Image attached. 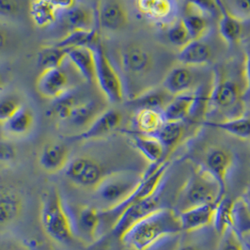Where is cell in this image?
I'll list each match as a JSON object with an SVG mask.
<instances>
[{
	"label": "cell",
	"instance_id": "cell-8",
	"mask_svg": "<svg viewBox=\"0 0 250 250\" xmlns=\"http://www.w3.org/2000/svg\"><path fill=\"white\" fill-rule=\"evenodd\" d=\"M234 164L235 155L232 150L221 146H213L205 150L198 167L211 176L226 194L227 181Z\"/></svg>",
	"mask_w": 250,
	"mask_h": 250
},
{
	"label": "cell",
	"instance_id": "cell-20",
	"mask_svg": "<svg viewBox=\"0 0 250 250\" xmlns=\"http://www.w3.org/2000/svg\"><path fill=\"white\" fill-rule=\"evenodd\" d=\"M178 62L191 67H205L213 62V49L205 38L193 40L180 49Z\"/></svg>",
	"mask_w": 250,
	"mask_h": 250
},
{
	"label": "cell",
	"instance_id": "cell-24",
	"mask_svg": "<svg viewBox=\"0 0 250 250\" xmlns=\"http://www.w3.org/2000/svg\"><path fill=\"white\" fill-rule=\"evenodd\" d=\"M23 211L21 195L13 188L0 187V227L10 225Z\"/></svg>",
	"mask_w": 250,
	"mask_h": 250
},
{
	"label": "cell",
	"instance_id": "cell-33",
	"mask_svg": "<svg viewBox=\"0 0 250 250\" xmlns=\"http://www.w3.org/2000/svg\"><path fill=\"white\" fill-rule=\"evenodd\" d=\"M188 32L193 40H200L206 37L210 30L209 16L187 5L185 14L182 17Z\"/></svg>",
	"mask_w": 250,
	"mask_h": 250
},
{
	"label": "cell",
	"instance_id": "cell-4",
	"mask_svg": "<svg viewBox=\"0 0 250 250\" xmlns=\"http://www.w3.org/2000/svg\"><path fill=\"white\" fill-rule=\"evenodd\" d=\"M41 223L45 234L60 244H69L75 237L74 219L57 188L46 190L41 203Z\"/></svg>",
	"mask_w": 250,
	"mask_h": 250
},
{
	"label": "cell",
	"instance_id": "cell-7",
	"mask_svg": "<svg viewBox=\"0 0 250 250\" xmlns=\"http://www.w3.org/2000/svg\"><path fill=\"white\" fill-rule=\"evenodd\" d=\"M64 172L66 178L76 188L93 191L101 181L114 170L99 158L82 154L71 158Z\"/></svg>",
	"mask_w": 250,
	"mask_h": 250
},
{
	"label": "cell",
	"instance_id": "cell-43",
	"mask_svg": "<svg viewBox=\"0 0 250 250\" xmlns=\"http://www.w3.org/2000/svg\"><path fill=\"white\" fill-rule=\"evenodd\" d=\"M234 229L238 234L250 231V213L243 205L242 201L235 200V223Z\"/></svg>",
	"mask_w": 250,
	"mask_h": 250
},
{
	"label": "cell",
	"instance_id": "cell-3",
	"mask_svg": "<svg viewBox=\"0 0 250 250\" xmlns=\"http://www.w3.org/2000/svg\"><path fill=\"white\" fill-rule=\"evenodd\" d=\"M146 170L125 168L105 176L92 191L101 211H111L122 205L140 185Z\"/></svg>",
	"mask_w": 250,
	"mask_h": 250
},
{
	"label": "cell",
	"instance_id": "cell-27",
	"mask_svg": "<svg viewBox=\"0 0 250 250\" xmlns=\"http://www.w3.org/2000/svg\"><path fill=\"white\" fill-rule=\"evenodd\" d=\"M174 96L165 88H150L140 92L128 100V104L135 108H151L163 111Z\"/></svg>",
	"mask_w": 250,
	"mask_h": 250
},
{
	"label": "cell",
	"instance_id": "cell-35",
	"mask_svg": "<svg viewBox=\"0 0 250 250\" xmlns=\"http://www.w3.org/2000/svg\"><path fill=\"white\" fill-rule=\"evenodd\" d=\"M68 60V49L56 44L42 46L38 53V65L42 69L62 67Z\"/></svg>",
	"mask_w": 250,
	"mask_h": 250
},
{
	"label": "cell",
	"instance_id": "cell-9",
	"mask_svg": "<svg viewBox=\"0 0 250 250\" xmlns=\"http://www.w3.org/2000/svg\"><path fill=\"white\" fill-rule=\"evenodd\" d=\"M120 62L124 73L131 78L148 75L154 65L150 51L139 43H130L125 46L121 51Z\"/></svg>",
	"mask_w": 250,
	"mask_h": 250
},
{
	"label": "cell",
	"instance_id": "cell-40",
	"mask_svg": "<svg viewBox=\"0 0 250 250\" xmlns=\"http://www.w3.org/2000/svg\"><path fill=\"white\" fill-rule=\"evenodd\" d=\"M0 250H35L22 238L11 233H0Z\"/></svg>",
	"mask_w": 250,
	"mask_h": 250
},
{
	"label": "cell",
	"instance_id": "cell-41",
	"mask_svg": "<svg viewBox=\"0 0 250 250\" xmlns=\"http://www.w3.org/2000/svg\"><path fill=\"white\" fill-rule=\"evenodd\" d=\"M187 5L191 6L209 17L220 16V0H186Z\"/></svg>",
	"mask_w": 250,
	"mask_h": 250
},
{
	"label": "cell",
	"instance_id": "cell-44",
	"mask_svg": "<svg viewBox=\"0 0 250 250\" xmlns=\"http://www.w3.org/2000/svg\"><path fill=\"white\" fill-rule=\"evenodd\" d=\"M18 150L10 140H0V164L11 165L17 159Z\"/></svg>",
	"mask_w": 250,
	"mask_h": 250
},
{
	"label": "cell",
	"instance_id": "cell-28",
	"mask_svg": "<svg viewBox=\"0 0 250 250\" xmlns=\"http://www.w3.org/2000/svg\"><path fill=\"white\" fill-rule=\"evenodd\" d=\"M64 13L65 23L70 31L95 28L94 25L97 23L95 9L78 3L75 8Z\"/></svg>",
	"mask_w": 250,
	"mask_h": 250
},
{
	"label": "cell",
	"instance_id": "cell-21",
	"mask_svg": "<svg viewBox=\"0 0 250 250\" xmlns=\"http://www.w3.org/2000/svg\"><path fill=\"white\" fill-rule=\"evenodd\" d=\"M105 110L106 108H104V104L99 101L92 99L78 102L69 119L64 124L79 130L77 133L79 134L86 130Z\"/></svg>",
	"mask_w": 250,
	"mask_h": 250
},
{
	"label": "cell",
	"instance_id": "cell-12",
	"mask_svg": "<svg viewBox=\"0 0 250 250\" xmlns=\"http://www.w3.org/2000/svg\"><path fill=\"white\" fill-rule=\"evenodd\" d=\"M219 7V33L226 43L237 44L250 40V16L247 19L235 16L226 8L222 0H220Z\"/></svg>",
	"mask_w": 250,
	"mask_h": 250
},
{
	"label": "cell",
	"instance_id": "cell-26",
	"mask_svg": "<svg viewBox=\"0 0 250 250\" xmlns=\"http://www.w3.org/2000/svg\"><path fill=\"white\" fill-rule=\"evenodd\" d=\"M187 130V121L166 122L161 129L153 136L161 142L165 149L167 160H168L170 154L183 142Z\"/></svg>",
	"mask_w": 250,
	"mask_h": 250
},
{
	"label": "cell",
	"instance_id": "cell-17",
	"mask_svg": "<svg viewBox=\"0 0 250 250\" xmlns=\"http://www.w3.org/2000/svg\"><path fill=\"white\" fill-rule=\"evenodd\" d=\"M95 13L101 27L109 31L121 30L129 23L128 12L120 0H99Z\"/></svg>",
	"mask_w": 250,
	"mask_h": 250
},
{
	"label": "cell",
	"instance_id": "cell-18",
	"mask_svg": "<svg viewBox=\"0 0 250 250\" xmlns=\"http://www.w3.org/2000/svg\"><path fill=\"white\" fill-rule=\"evenodd\" d=\"M159 192L160 191H158L150 198L145 199L127 208L113 224L111 228L113 234L120 237L127 229L138 222V220L161 208Z\"/></svg>",
	"mask_w": 250,
	"mask_h": 250
},
{
	"label": "cell",
	"instance_id": "cell-36",
	"mask_svg": "<svg viewBox=\"0 0 250 250\" xmlns=\"http://www.w3.org/2000/svg\"><path fill=\"white\" fill-rule=\"evenodd\" d=\"M77 95L72 90L64 94L62 97L53 101V104L49 109V115L53 118H56L58 121L65 123L71 113L73 111L74 107L78 104Z\"/></svg>",
	"mask_w": 250,
	"mask_h": 250
},
{
	"label": "cell",
	"instance_id": "cell-23",
	"mask_svg": "<svg viewBox=\"0 0 250 250\" xmlns=\"http://www.w3.org/2000/svg\"><path fill=\"white\" fill-rule=\"evenodd\" d=\"M218 201L200 205L179 213L184 231L192 232L213 225V215Z\"/></svg>",
	"mask_w": 250,
	"mask_h": 250
},
{
	"label": "cell",
	"instance_id": "cell-45",
	"mask_svg": "<svg viewBox=\"0 0 250 250\" xmlns=\"http://www.w3.org/2000/svg\"><path fill=\"white\" fill-rule=\"evenodd\" d=\"M13 37L7 27V24L0 22V58L11 49Z\"/></svg>",
	"mask_w": 250,
	"mask_h": 250
},
{
	"label": "cell",
	"instance_id": "cell-30",
	"mask_svg": "<svg viewBox=\"0 0 250 250\" xmlns=\"http://www.w3.org/2000/svg\"><path fill=\"white\" fill-rule=\"evenodd\" d=\"M235 223V200L223 196L216 205L213 215V226L221 236L229 229L234 228Z\"/></svg>",
	"mask_w": 250,
	"mask_h": 250
},
{
	"label": "cell",
	"instance_id": "cell-42",
	"mask_svg": "<svg viewBox=\"0 0 250 250\" xmlns=\"http://www.w3.org/2000/svg\"><path fill=\"white\" fill-rule=\"evenodd\" d=\"M220 237L217 250H245L241 238L234 228L228 229Z\"/></svg>",
	"mask_w": 250,
	"mask_h": 250
},
{
	"label": "cell",
	"instance_id": "cell-37",
	"mask_svg": "<svg viewBox=\"0 0 250 250\" xmlns=\"http://www.w3.org/2000/svg\"><path fill=\"white\" fill-rule=\"evenodd\" d=\"M23 105L22 98L16 93L0 94V125L6 123Z\"/></svg>",
	"mask_w": 250,
	"mask_h": 250
},
{
	"label": "cell",
	"instance_id": "cell-52",
	"mask_svg": "<svg viewBox=\"0 0 250 250\" xmlns=\"http://www.w3.org/2000/svg\"><path fill=\"white\" fill-rule=\"evenodd\" d=\"M5 88V81H4V78H3V75L0 74V94L3 92Z\"/></svg>",
	"mask_w": 250,
	"mask_h": 250
},
{
	"label": "cell",
	"instance_id": "cell-34",
	"mask_svg": "<svg viewBox=\"0 0 250 250\" xmlns=\"http://www.w3.org/2000/svg\"><path fill=\"white\" fill-rule=\"evenodd\" d=\"M100 42V36L97 28L88 30H73L69 31L60 41L54 44L63 48L74 47H93Z\"/></svg>",
	"mask_w": 250,
	"mask_h": 250
},
{
	"label": "cell",
	"instance_id": "cell-14",
	"mask_svg": "<svg viewBox=\"0 0 250 250\" xmlns=\"http://www.w3.org/2000/svg\"><path fill=\"white\" fill-rule=\"evenodd\" d=\"M69 146L60 141L46 143L40 151L38 163L40 167L48 174H57L64 171L71 160Z\"/></svg>",
	"mask_w": 250,
	"mask_h": 250
},
{
	"label": "cell",
	"instance_id": "cell-48",
	"mask_svg": "<svg viewBox=\"0 0 250 250\" xmlns=\"http://www.w3.org/2000/svg\"><path fill=\"white\" fill-rule=\"evenodd\" d=\"M237 9L244 14H250V0H236Z\"/></svg>",
	"mask_w": 250,
	"mask_h": 250
},
{
	"label": "cell",
	"instance_id": "cell-32",
	"mask_svg": "<svg viewBox=\"0 0 250 250\" xmlns=\"http://www.w3.org/2000/svg\"><path fill=\"white\" fill-rule=\"evenodd\" d=\"M28 10L32 22L40 28L54 25L61 13L50 0H31Z\"/></svg>",
	"mask_w": 250,
	"mask_h": 250
},
{
	"label": "cell",
	"instance_id": "cell-47",
	"mask_svg": "<svg viewBox=\"0 0 250 250\" xmlns=\"http://www.w3.org/2000/svg\"><path fill=\"white\" fill-rule=\"evenodd\" d=\"M60 13H66L78 4V0H50Z\"/></svg>",
	"mask_w": 250,
	"mask_h": 250
},
{
	"label": "cell",
	"instance_id": "cell-6",
	"mask_svg": "<svg viewBox=\"0 0 250 250\" xmlns=\"http://www.w3.org/2000/svg\"><path fill=\"white\" fill-rule=\"evenodd\" d=\"M92 49L95 58V83L109 103H122L125 99V89L121 75L101 41Z\"/></svg>",
	"mask_w": 250,
	"mask_h": 250
},
{
	"label": "cell",
	"instance_id": "cell-10",
	"mask_svg": "<svg viewBox=\"0 0 250 250\" xmlns=\"http://www.w3.org/2000/svg\"><path fill=\"white\" fill-rule=\"evenodd\" d=\"M198 68L200 67H191L183 64L177 66L165 77L163 88L172 96L199 89L204 84L201 82Z\"/></svg>",
	"mask_w": 250,
	"mask_h": 250
},
{
	"label": "cell",
	"instance_id": "cell-53",
	"mask_svg": "<svg viewBox=\"0 0 250 250\" xmlns=\"http://www.w3.org/2000/svg\"><path fill=\"white\" fill-rule=\"evenodd\" d=\"M93 1H96V3H97V2H98V1H99V0H93Z\"/></svg>",
	"mask_w": 250,
	"mask_h": 250
},
{
	"label": "cell",
	"instance_id": "cell-50",
	"mask_svg": "<svg viewBox=\"0 0 250 250\" xmlns=\"http://www.w3.org/2000/svg\"><path fill=\"white\" fill-rule=\"evenodd\" d=\"M245 250H250V231L239 234Z\"/></svg>",
	"mask_w": 250,
	"mask_h": 250
},
{
	"label": "cell",
	"instance_id": "cell-49",
	"mask_svg": "<svg viewBox=\"0 0 250 250\" xmlns=\"http://www.w3.org/2000/svg\"><path fill=\"white\" fill-rule=\"evenodd\" d=\"M239 200L242 201V203L245 206V208L250 213V187L245 191V193L243 194V196Z\"/></svg>",
	"mask_w": 250,
	"mask_h": 250
},
{
	"label": "cell",
	"instance_id": "cell-19",
	"mask_svg": "<svg viewBox=\"0 0 250 250\" xmlns=\"http://www.w3.org/2000/svg\"><path fill=\"white\" fill-rule=\"evenodd\" d=\"M130 144L149 165H155L167 160L161 142L153 136H148L136 131L126 132Z\"/></svg>",
	"mask_w": 250,
	"mask_h": 250
},
{
	"label": "cell",
	"instance_id": "cell-15",
	"mask_svg": "<svg viewBox=\"0 0 250 250\" xmlns=\"http://www.w3.org/2000/svg\"><path fill=\"white\" fill-rule=\"evenodd\" d=\"M138 13L157 25H169L178 13L176 0H135Z\"/></svg>",
	"mask_w": 250,
	"mask_h": 250
},
{
	"label": "cell",
	"instance_id": "cell-16",
	"mask_svg": "<svg viewBox=\"0 0 250 250\" xmlns=\"http://www.w3.org/2000/svg\"><path fill=\"white\" fill-rule=\"evenodd\" d=\"M74 226L75 235L79 236L84 242H96L100 237L103 226L101 210L94 206H82L75 214Z\"/></svg>",
	"mask_w": 250,
	"mask_h": 250
},
{
	"label": "cell",
	"instance_id": "cell-51",
	"mask_svg": "<svg viewBox=\"0 0 250 250\" xmlns=\"http://www.w3.org/2000/svg\"><path fill=\"white\" fill-rule=\"evenodd\" d=\"M177 250H200L197 246L195 245H185Z\"/></svg>",
	"mask_w": 250,
	"mask_h": 250
},
{
	"label": "cell",
	"instance_id": "cell-31",
	"mask_svg": "<svg viewBox=\"0 0 250 250\" xmlns=\"http://www.w3.org/2000/svg\"><path fill=\"white\" fill-rule=\"evenodd\" d=\"M206 127L221 130L241 139H250V115H243L237 118L204 122Z\"/></svg>",
	"mask_w": 250,
	"mask_h": 250
},
{
	"label": "cell",
	"instance_id": "cell-25",
	"mask_svg": "<svg viewBox=\"0 0 250 250\" xmlns=\"http://www.w3.org/2000/svg\"><path fill=\"white\" fill-rule=\"evenodd\" d=\"M88 83H95V58L92 47L68 49V60Z\"/></svg>",
	"mask_w": 250,
	"mask_h": 250
},
{
	"label": "cell",
	"instance_id": "cell-46",
	"mask_svg": "<svg viewBox=\"0 0 250 250\" xmlns=\"http://www.w3.org/2000/svg\"><path fill=\"white\" fill-rule=\"evenodd\" d=\"M246 47V58L244 62L245 67V77H246V84H247V90H246V101L250 102V40Z\"/></svg>",
	"mask_w": 250,
	"mask_h": 250
},
{
	"label": "cell",
	"instance_id": "cell-22",
	"mask_svg": "<svg viewBox=\"0 0 250 250\" xmlns=\"http://www.w3.org/2000/svg\"><path fill=\"white\" fill-rule=\"evenodd\" d=\"M1 126L7 138L13 139L25 138L32 132L35 126V114L28 105L24 104Z\"/></svg>",
	"mask_w": 250,
	"mask_h": 250
},
{
	"label": "cell",
	"instance_id": "cell-2",
	"mask_svg": "<svg viewBox=\"0 0 250 250\" xmlns=\"http://www.w3.org/2000/svg\"><path fill=\"white\" fill-rule=\"evenodd\" d=\"M184 232L179 213L161 207L127 229L120 240L131 250H151L167 238Z\"/></svg>",
	"mask_w": 250,
	"mask_h": 250
},
{
	"label": "cell",
	"instance_id": "cell-29",
	"mask_svg": "<svg viewBox=\"0 0 250 250\" xmlns=\"http://www.w3.org/2000/svg\"><path fill=\"white\" fill-rule=\"evenodd\" d=\"M165 123L163 111L157 109L140 108L137 110L134 117L136 132L148 136H154Z\"/></svg>",
	"mask_w": 250,
	"mask_h": 250
},
{
	"label": "cell",
	"instance_id": "cell-5",
	"mask_svg": "<svg viewBox=\"0 0 250 250\" xmlns=\"http://www.w3.org/2000/svg\"><path fill=\"white\" fill-rule=\"evenodd\" d=\"M225 195L213 178L197 167L178 191L174 209L181 213L200 205L216 202Z\"/></svg>",
	"mask_w": 250,
	"mask_h": 250
},
{
	"label": "cell",
	"instance_id": "cell-39",
	"mask_svg": "<svg viewBox=\"0 0 250 250\" xmlns=\"http://www.w3.org/2000/svg\"><path fill=\"white\" fill-rule=\"evenodd\" d=\"M22 11L21 0H0V22H14L20 17Z\"/></svg>",
	"mask_w": 250,
	"mask_h": 250
},
{
	"label": "cell",
	"instance_id": "cell-11",
	"mask_svg": "<svg viewBox=\"0 0 250 250\" xmlns=\"http://www.w3.org/2000/svg\"><path fill=\"white\" fill-rule=\"evenodd\" d=\"M35 86L39 95L51 101L62 97L71 90L69 76L62 67L42 69Z\"/></svg>",
	"mask_w": 250,
	"mask_h": 250
},
{
	"label": "cell",
	"instance_id": "cell-1",
	"mask_svg": "<svg viewBox=\"0 0 250 250\" xmlns=\"http://www.w3.org/2000/svg\"><path fill=\"white\" fill-rule=\"evenodd\" d=\"M245 67L227 63L214 68L209 96L208 111L223 115V120L245 115L246 109Z\"/></svg>",
	"mask_w": 250,
	"mask_h": 250
},
{
	"label": "cell",
	"instance_id": "cell-13",
	"mask_svg": "<svg viewBox=\"0 0 250 250\" xmlns=\"http://www.w3.org/2000/svg\"><path fill=\"white\" fill-rule=\"evenodd\" d=\"M122 123V113L116 109H106L86 130L68 137V139L72 141H88L105 138L119 129Z\"/></svg>",
	"mask_w": 250,
	"mask_h": 250
},
{
	"label": "cell",
	"instance_id": "cell-38",
	"mask_svg": "<svg viewBox=\"0 0 250 250\" xmlns=\"http://www.w3.org/2000/svg\"><path fill=\"white\" fill-rule=\"evenodd\" d=\"M167 35L169 42L180 49L186 46L192 41L188 28L182 18L176 19L173 23L168 25Z\"/></svg>",
	"mask_w": 250,
	"mask_h": 250
}]
</instances>
